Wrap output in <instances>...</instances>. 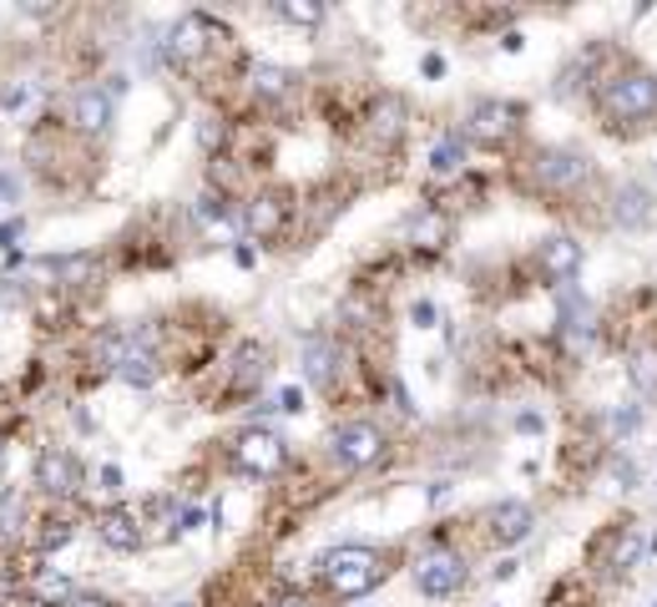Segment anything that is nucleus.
Here are the masks:
<instances>
[{
  "label": "nucleus",
  "instance_id": "obj_1",
  "mask_svg": "<svg viewBox=\"0 0 657 607\" xmlns=\"http://www.w3.org/2000/svg\"><path fill=\"white\" fill-rule=\"evenodd\" d=\"M380 578H384V567L369 547H334L324 557V582L339 597H365Z\"/></svg>",
  "mask_w": 657,
  "mask_h": 607
},
{
  "label": "nucleus",
  "instance_id": "obj_2",
  "mask_svg": "<svg viewBox=\"0 0 657 607\" xmlns=\"http://www.w3.org/2000/svg\"><path fill=\"white\" fill-rule=\"evenodd\" d=\"M602 106H607V117L612 122H637L647 117L657 106V81L647 72H632V76H617L612 87L602 91Z\"/></svg>",
  "mask_w": 657,
  "mask_h": 607
},
{
  "label": "nucleus",
  "instance_id": "obj_3",
  "mask_svg": "<svg viewBox=\"0 0 657 607\" xmlns=\"http://www.w3.org/2000/svg\"><path fill=\"white\" fill-rule=\"evenodd\" d=\"M233 460L249 476H274L278 466L289 460V445H283V435H278V430L253 426V430H243V435L233 441Z\"/></svg>",
  "mask_w": 657,
  "mask_h": 607
},
{
  "label": "nucleus",
  "instance_id": "obj_4",
  "mask_svg": "<svg viewBox=\"0 0 657 607\" xmlns=\"http://www.w3.org/2000/svg\"><path fill=\"white\" fill-rule=\"evenodd\" d=\"M334 460L344 466V471H359V466H369V460H380V430L365 426V420H354V426H339L334 430Z\"/></svg>",
  "mask_w": 657,
  "mask_h": 607
},
{
  "label": "nucleus",
  "instance_id": "obj_5",
  "mask_svg": "<svg viewBox=\"0 0 657 607\" xmlns=\"http://www.w3.org/2000/svg\"><path fill=\"white\" fill-rule=\"evenodd\" d=\"M36 486L46 491V496H72L76 486H81V466H76L72 451H41L36 456Z\"/></svg>",
  "mask_w": 657,
  "mask_h": 607
},
{
  "label": "nucleus",
  "instance_id": "obj_6",
  "mask_svg": "<svg viewBox=\"0 0 657 607\" xmlns=\"http://www.w3.org/2000/svg\"><path fill=\"white\" fill-rule=\"evenodd\" d=\"M460 582H466V562L460 557H425L415 567V587L425 597H451V593H460Z\"/></svg>",
  "mask_w": 657,
  "mask_h": 607
},
{
  "label": "nucleus",
  "instance_id": "obj_7",
  "mask_svg": "<svg viewBox=\"0 0 657 607\" xmlns=\"http://www.w3.org/2000/svg\"><path fill=\"white\" fill-rule=\"evenodd\" d=\"M213 36H218V26L207 21V15H182L173 26V36H167V56L173 61H198L213 46Z\"/></svg>",
  "mask_w": 657,
  "mask_h": 607
},
{
  "label": "nucleus",
  "instance_id": "obj_8",
  "mask_svg": "<svg viewBox=\"0 0 657 607\" xmlns=\"http://www.w3.org/2000/svg\"><path fill=\"white\" fill-rule=\"evenodd\" d=\"M511 127H516V106L511 102H481L476 112H470L466 132L476 137V142H501V137H511Z\"/></svg>",
  "mask_w": 657,
  "mask_h": 607
},
{
  "label": "nucleus",
  "instance_id": "obj_9",
  "mask_svg": "<svg viewBox=\"0 0 657 607\" xmlns=\"http://www.w3.org/2000/svg\"><path fill=\"white\" fill-rule=\"evenodd\" d=\"M536 178H541V188H571V182L586 178V157L582 152H541Z\"/></svg>",
  "mask_w": 657,
  "mask_h": 607
},
{
  "label": "nucleus",
  "instance_id": "obj_10",
  "mask_svg": "<svg viewBox=\"0 0 657 607\" xmlns=\"http://www.w3.org/2000/svg\"><path fill=\"white\" fill-rule=\"evenodd\" d=\"M577 268H582V243H571V238H546L541 243V274L556 283L577 279Z\"/></svg>",
  "mask_w": 657,
  "mask_h": 607
},
{
  "label": "nucleus",
  "instance_id": "obj_11",
  "mask_svg": "<svg viewBox=\"0 0 657 607\" xmlns=\"http://www.w3.org/2000/svg\"><path fill=\"white\" fill-rule=\"evenodd\" d=\"M72 122L81 127V132H106L112 127V97L106 91H76V102H72Z\"/></svg>",
  "mask_w": 657,
  "mask_h": 607
},
{
  "label": "nucleus",
  "instance_id": "obj_12",
  "mask_svg": "<svg viewBox=\"0 0 657 607\" xmlns=\"http://www.w3.org/2000/svg\"><path fill=\"white\" fill-rule=\"evenodd\" d=\"M491 521H496V542H501V547H516V542L531 536V506H526V502H501L496 511H491Z\"/></svg>",
  "mask_w": 657,
  "mask_h": 607
},
{
  "label": "nucleus",
  "instance_id": "obj_13",
  "mask_svg": "<svg viewBox=\"0 0 657 607\" xmlns=\"http://www.w3.org/2000/svg\"><path fill=\"white\" fill-rule=\"evenodd\" d=\"M97 532H102L106 547H117V552H137V547H142V527H137V517H131V511H106V517L97 521Z\"/></svg>",
  "mask_w": 657,
  "mask_h": 607
},
{
  "label": "nucleus",
  "instance_id": "obj_14",
  "mask_svg": "<svg viewBox=\"0 0 657 607\" xmlns=\"http://www.w3.org/2000/svg\"><path fill=\"white\" fill-rule=\"evenodd\" d=\"M334 365H339V350L329 340H308L304 344V375L314 385H334Z\"/></svg>",
  "mask_w": 657,
  "mask_h": 607
},
{
  "label": "nucleus",
  "instance_id": "obj_15",
  "mask_svg": "<svg viewBox=\"0 0 657 607\" xmlns=\"http://www.w3.org/2000/svg\"><path fill=\"white\" fill-rule=\"evenodd\" d=\"M561 329H567L571 344H586L592 340V304L577 294H561Z\"/></svg>",
  "mask_w": 657,
  "mask_h": 607
},
{
  "label": "nucleus",
  "instance_id": "obj_16",
  "mask_svg": "<svg viewBox=\"0 0 657 607\" xmlns=\"http://www.w3.org/2000/svg\"><path fill=\"white\" fill-rule=\"evenodd\" d=\"M30 597L41 607H66L76 597V587H72V578L66 572H36V582H30Z\"/></svg>",
  "mask_w": 657,
  "mask_h": 607
},
{
  "label": "nucleus",
  "instance_id": "obj_17",
  "mask_svg": "<svg viewBox=\"0 0 657 607\" xmlns=\"http://www.w3.org/2000/svg\"><path fill=\"white\" fill-rule=\"evenodd\" d=\"M249 233H258V238H274L278 228H283V198H253L249 203Z\"/></svg>",
  "mask_w": 657,
  "mask_h": 607
},
{
  "label": "nucleus",
  "instance_id": "obj_18",
  "mask_svg": "<svg viewBox=\"0 0 657 607\" xmlns=\"http://www.w3.org/2000/svg\"><path fill=\"white\" fill-rule=\"evenodd\" d=\"M117 375H122V380H127V385H152V380H157V359L147 355V344H137V340H131V350H127V355H122Z\"/></svg>",
  "mask_w": 657,
  "mask_h": 607
},
{
  "label": "nucleus",
  "instance_id": "obj_19",
  "mask_svg": "<svg viewBox=\"0 0 657 607\" xmlns=\"http://www.w3.org/2000/svg\"><path fill=\"white\" fill-rule=\"evenodd\" d=\"M647 557V536H643V527H622V536L612 542V567H637Z\"/></svg>",
  "mask_w": 657,
  "mask_h": 607
},
{
  "label": "nucleus",
  "instance_id": "obj_20",
  "mask_svg": "<svg viewBox=\"0 0 657 607\" xmlns=\"http://www.w3.org/2000/svg\"><path fill=\"white\" fill-rule=\"evenodd\" d=\"M289 87H293V76L283 72V66H253V91L258 97H268V102H278V97H289Z\"/></svg>",
  "mask_w": 657,
  "mask_h": 607
},
{
  "label": "nucleus",
  "instance_id": "obj_21",
  "mask_svg": "<svg viewBox=\"0 0 657 607\" xmlns=\"http://www.w3.org/2000/svg\"><path fill=\"white\" fill-rule=\"evenodd\" d=\"M445 238H451V223L440 218V213H420L415 218V243L420 249H445Z\"/></svg>",
  "mask_w": 657,
  "mask_h": 607
},
{
  "label": "nucleus",
  "instance_id": "obj_22",
  "mask_svg": "<svg viewBox=\"0 0 657 607\" xmlns=\"http://www.w3.org/2000/svg\"><path fill=\"white\" fill-rule=\"evenodd\" d=\"M278 15H283L289 26H319L324 5H314V0H278Z\"/></svg>",
  "mask_w": 657,
  "mask_h": 607
},
{
  "label": "nucleus",
  "instance_id": "obj_23",
  "mask_svg": "<svg viewBox=\"0 0 657 607\" xmlns=\"http://www.w3.org/2000/svg\"><path fill=\"white\" fill-rule=\"evenodd\" d=\"M21 517H26V496H21V491H5V496H0V536L21 532Z\"/></svg>",
  "mask_w": 657,
  "mask_h": 607
},
{
  "label": "nucleus",
  "instance_id": "obj_24",
  "mask_svg": "<svg viewBox=\"0 0 657 607\" xmlns=\"http://www.w3.org/2000/svg\"><path fill=\"white\" fill-rule=\"evenodd\" d=\"M628 375H632V385L637 390H657V350H637L632 365H628Z\"/></svg>",
  "mask_w": 657,
  "mask_h": 607
},
{
  "label": "nucleus",
  "instance_id": "obj_25",
  "mask_svg": "<svg viewBox=\"0 0 657 607\" xmlns=\"http://www.w3.org/2000/svg\"><path fill=\"white\" fill-rule=\"evenodd\" d=\"M460 163H466V148H460V137H445V142L430 152V167H435V173H455Z\"/></svg>",
  "mask_w": 657,
  "mask_h": 607
},
{
  "label": "nucleus",
  "instance_id": "obj_26",
  "mask_svg": "<svg viewBox=\"0 0 657 607\" xmlns=\"http://www.w3.org/2000/svg\"><path fill=\"white\" fill-rule=\"evenodd\" d=\"M72 542V521H61V517H51L41 527V536H36V547L41 552H56V547H66Z\"/></svg>",
  "mask_w": 657,
  "mask_h": 607
},
{
  "label": "nucleus",
  "instance_id": "obj_27",
  "mask_svg": "<svg viewBox=\"0 0 657 607\" xmlns=\"http://www.w3.org/2000/svg\"><path fill=\"white\" fill-rule=\"evenodd\" d=\"M617 213H622V223H647V213H653V207H647V193H643V188H628Z\"/></svg>",
  "mask_w": 657,
  "mask_h": 607
},
{
  "label": "nucleus",
  "instance_id": "obj_28",
  "mask_svg": "<svg viewBox=\"0 0 657 607\" xmlns=\"http://www.w3.org/2000/svg\"><path fill=\"white\" fill-rule=\"evenodd\" d=\"M375 137H384V142L400 137V102H384V112L375 117Z\"/></svg>",
  "mask_w": 657,
  "mask_h": 607
},
{
  "label": "nucleus",
  "instance_id": "obj_29",
  "mask_svg": "<svg viewBox=\"0 0 657 607\" xmlns=\"http://www.w3.org/2000/svg\"><path fill=\"white\" fill-rule=\"evenodd\" d=\"M409 319H415L420 329H430V325H435V304H430V299H420V304L409 309Z\"/></svg>",
  "mask_w": 657,
  "mask_h": 607
},
{
  "label": "nucleus",
  "instance_id": "obj_30",
  "mask_svg": "<svg viewBox=\"0 0 657 607\" xmlns=\"http://www.w3.org/2000/svg\"><path fill=\"white\" fill-rule=\"evenodd\" d=\"M612 481H617L622 491H628L632 481H637V466H632V460H617V466H612Z\"/></svg>",
  "mask_w": 657,
  "mask_h": 607
},
{
  "label": "nucleus",
  "instance_id": "obj_31",
  "mask_svg": "<svg viewBox=\"0 0 657 607\" xmlns=\"http://www.w3.org/2000/svg\"><path fill=\"white\" fill-rule=\"evenodd\" d=\"M26 97H30L26 87H5V97H0V106H5V112H15V106H26Z\"/></svg>",
  "mask_w": 657,
  "mask_h": 607
},
{
  "label": "nucleus",
  "instance_id": "obj_32",
  "mask_svg": "<svg viewBox=\"0 0 657 607\" xmlns=\"http://www.w3.org/2000/svg\"><path fill=\"white\" fill-rule=\"evenodd\" d=\"M15 597H21L15 578H5V572H0V607H15Z\"/></svg>",
  "mask_w": 657,
  "mask_h": 607
},
{
  "label": "nucleus",
  "instance_id": "obj_33",
  "mask_svg": "<svg viewBox=\"0 0 657 607\" xmlns=\"http://www.w3.org/2000/svg\"><path fill=\"white\" fill-rule=\"evenodd\" d=\"M278 410L299 415V410H304V395H299V390H283V395H278Z\"/></svg>",
  "mask_w": 657,
  "mask_h": 607
},
{
  "label": "nucleus",
  "instance_id": "obj_34",
  "mask_svg": "<svg viewBox=\"0 0 657 607\" xmlns=\"http://www.w3.org/2000/svg\"><path fill=\"white\" fill-rule=\"evenodd\" d=\"M102 491H112V496L122 491V471H117V466H102Z\"/></svg>",
  "mask_w": 657,
  "mask_h": 607
},
{
  "label": "nucleus",
  "instance_id": "obj_35",
  "mask_svg": "<svg viewBox=\"0 0 657 607\" xmlns=\"http://www.w3.org/2000/svg\"><path fill=\"white\" fill-rule=\"evenodd\" d=\"M15 238H21V223H0V249H11Z\"/></svg>",
  "mask_w": 657,
  "mask_h": 607
},
{
  "label": "nucleus",
  "instance_id": "obj_36",
  "mask_svg": "<svg viewBox=\"0 0 657 607\" xmlns=\"http://www.w3.org/2000/svg\"><path fill=\"white\" fill-rule=\"evenodd\" d=\"M66 607H117V603H106V597H72Z\"/></svg>",
  "mask_w": 657,
  "mask_h": 607
},
{
  "label": "nucleus",
  "instance_id": "obj_37",
  "mask_svg": "<svg viewBox=\"0 0 657 607\" xmlns=\"http://www.w3.org/2000/svg\"><path fill=\"white\" fill-rule=\"evenodd\" d=\"M516 426H521V430H526V435H531V430H541V415H531V410H526V415H521V420H516Z\"/></svg>",
  "mask_w": 657,
  "mask_h": 607
},
{
  "label": "nucleus",
  "instance_id": "obj_38",
  "mask_svg": "<svg viewBox=\"0 0 657 607\" xmlns=\"http://www.w3.org/2000/svg\"><path fill=\"white\" fill-rule=\"evenodd\" d=\"M278 607H308V603H304V597H283V603H278Z\"/></svg>",
  "mask_w": 657,
  "mask_h": 607
},
{
  "label": "nucleus",
  "instance_id": "obj_39",
  "mask_svg": "<svg viewBox=\"0 0 657 607\" xmlns=\"http://www.w3.org/2000/svg\"><path fill=\"white\" fill-rule=\"evenodd\" d=\"M167 607H192V603H167Z\"/></svg>",
  "mask_w": 657,
  "mask_h": 607
},
{
  "label": "nucleus",
  "instance_id": "obj_40",
  "mask_svg": "<svg viewBox=\"0 0 657 607\" xmlns=\"http://www.w3.org/2000/svg\"><path fill=\"white\" fill-rule=\"evenodd\" d=\"M0 451H5V435H0Z\"/></svg>",
  "mask_w": 657,
  "mask_h": 607
},
{
  "label": "nucleus",
  "instance_id": "obj_41",
  "mask_svg": "<svg viewBox=\"0 0 657 607\" xmlns=\"http://www.w3.org/2000/svg\"><path fill=\"white\" fill-rule=\"evenodd\" d=\"M653 607H657V603H653Z\"/></svg>",
  "mask_w": 657,
  "mask_h": 607
}]
</instances>
